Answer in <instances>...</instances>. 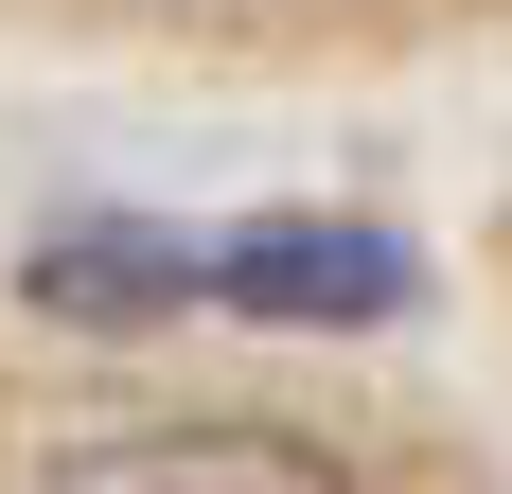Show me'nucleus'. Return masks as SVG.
<instances>
[{"mask_svg":"<svg viewBox=\"0 0 512 494\" xmlns=\"http://www.w3.org/2000/svg\"><path fill=\"white\" fill-rule=\"evenodd\" d=\"M53 494H354V477L318 442H283V424H159V442L53 459Z\"/></svg>","mask_w":512,"mask_h":494,"instance_id":"nucleus-1","label":"nucleus"}]
</instances>
